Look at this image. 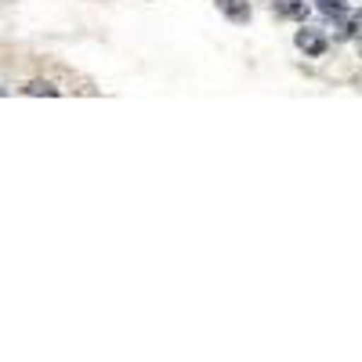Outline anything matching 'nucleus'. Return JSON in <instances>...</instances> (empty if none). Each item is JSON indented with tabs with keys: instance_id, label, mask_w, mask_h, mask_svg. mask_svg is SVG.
<instances>
[{
	"instance_id": "f257e3e1",
	"label": "nucleus",
	"mask_w": 362,
	"mask_h": 362,
	"mask_svg": "<svg viewBox=\"0 0 362 362\" xmlns=\"http://www.w3.org/2000/svg\"><path fill=\"white\" fill-rule=\"evenodd\" d=\"M293 44H297L300 51H305L308 58H319V54H326V37H322V33H315V29H308V25H300V29H297Z\"/></svg>"
},
{
	"instance_id": "6e6552de",
	"label": "nucleus",
	"mask_w": 362,
	"mask_h": 362,
	"mask_svg": "<svg viewBox=\"0 0 362 362\" xmlns=\"http://www.w3.org/2000/svg\"><path fill=\"white\" fill-rule=\"evenodd\" d=\"M0 95H4V87H0Z\"/></svg>"
},
{
	"instance_id": "39448f33",
	"label": "nucleus",
	"mask_w": 362,
	"mask_h": 362,
	"mask_svg": "<svg viewBox=\"0 0 362 362\" xmlns=\"http://www.w3.org/2000/svg\"><path fill=\"white\" fill-rule=\"evenodd\" d=\"M22 90H25V95H33V98H40V95H44V98H54V95H58V87L47 83V80H33V83H25Z\"/></svg>"
},
{
	"instance_id": "f03ea898",
	"label": "nucleus",
	"mask_w": 362,
	"mask_h": 362,
	"mask_svg": "<svg viewBox=\"0 0 362 362\" xmlns=\"http://www.w3.org/2000/svg\"><path fill=\"white\" fill-rule=\"evenodd\" d=\"M218 11L232 22H247L250 18V4L247 0H218Z\"/></svg>"
},
{
	"instance_id": "7ed1b4c3",
	"label": "nucleus",
	"mask_w": 362,
	"mask_h": 362,
	"mask_svg": "<svg viewBox=\"0 0 362 362\" xmlns=\"http://www.w3.org/2000/svg\"><path fill=\"white\" fill-rule=\"evenodd\" d=\"M279 18H308V8H305V0H286V4H276L272 8Z\"/></svg>"
},
{
	"instance_id": "423d86ee",
	"label": "nucleus",
	"mask_w": 362,
	"mask_h": 362,
	"mask_svg": "<svg viewBox=\"0 0 362 362\" xmlns=\"http://www.w3.org/2000/svg\"><path fill=\"white\" fill-rule=\"evenodd\" d=\"M358 54H362V33H358Z\"/></svg>"
},
{
	"instance_id": "20e7f679",
	"label": "nucleus",
	"mask_w": 362,
	"mask_h": 362,
	"mask_svg": "<svg viewBox=\"0 0 362 362\" xmlns=\"http://www.w3.org/2000/svg\"><path fill=\"white\" fill-rule=\"evenodd\" d=\"M315 8H319L326 18H344V15H348V4H344V0H315Z\"/></svg>"
},
{
	"instance_id": "0eeeda50",
	"label": "nucleus",
	"mask_w": 362,
	"mask_h": 362,
	"mask_svg": "<svg viewBox=\"0 0 362 362\" xmlns=\"http://www.w3.org/2000/svg\"><path fill=\"white\" fill-rule=\"evenodd\" d=\"M355 18H358V22H362V11H358V15H355Z\"/></svg>"
}]
</instances>
